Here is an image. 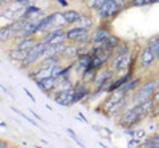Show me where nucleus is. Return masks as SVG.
I'll list each match as a JSON object with an SVG mask.
<instances>
[{
	"instance_id": "obj_1",
	"label": "nucleus",
	"mask_w": 159,
	"mask_h": 148,
	"mask_svg": "<svg viewBox=\"0 0 159 148\" xmlns=\"http://www.w3.org/2000/svg\"><path fill=\"white\" fill-rule=\"evenodd\" d=\"M159 86V82L157 80H152V81H148L146 83H143V86L139 89L137 91V94L133 97V102L135 103H141L143 101H147L150 99V97L157 91V89Z\"/></svg>"
},
{
	"instance_id": "obj_2",
	"label": "nucleus",
	"mask_w": 159,
	"mask_h": 148,
	"mask_svg": "<svg viewBox=\"0 0 159 148\" xmlns=\"http://www.w3.org/2000/svg\"><path fill=\"white\" fill-rule=\"evenodd\" d=\"M119 11H121V8L117 6L114 0H107L102 7L97 9V15L101 19H109V17H114Z\"/></svg>"
},
{
	"instance_id": "obj_3",
	"label": "nucleus",
	"mask_w": 159,
	"mask_h": 148,
	"mask_svg": "<svg viewBox=\"0 0 159 148\" xmlns=\"http://www.w3.org/2000/svg\"><path fill=\"white\" fill-rule=\"evenodd\" d=\"M74 93H76L74 87L69 89V90L60 91L58 95L54 98V101H56V103H58V105H61V106H70V105H73Z\"/></svg>"
},
{
	"instance_id": "obj_4",
	"label": "nucleus",
	"mask_w": 159,
	"mask_h": 148,
	"mask_svg": "<svg viewBox=\"0 0 159 148\" xmlns=\"http://www.w3.org/2000/svg\"><path fill=\"white\" fill-rule=\"evenodd\" d=\"M155 57H157V54L154 53L148 46L143 48L142 52H141V56H139V62H141V66L142 67L151 66L154 60H155Z\"/></svg>"
},
{
	"instance_id": "obj_5",
	"label": "nucleus",
	"mask_w": 159,
	"mask_h": 148,
	"mask_svg": "<svg viewBox=\"0 0 159 148\" xmlns=\"http://www.w3.org/2000/svg\"><path fill=\"white\" fill-rule=\"evenodd\" d=\"M130 65V54H123V56H117L111 62V69L116 72L123 70Z\"/></svg>"
},
{
	"instance_id": "obj_6",
	"label": "nucleus",
	"mask_w": 159,
	"mask_h": 148,
	"mask_svg": "<svg viewBox=\"0 0 159 148\" xmlns=\"http://www.w3.org/2000/svg\"><path fill=\"white\" fill-rule=\"evenodd\" d=\"M36 86L40 89V90H43L44 93H49L57 86V78L49 77V78L43 80V81H36Z\"/></svg>"
},
{
	"instance_id": "obj_7",
	"label": "nucleus",
	"mask_w": 159,
	"mask_h": 148,
	"mask_svg": "<svg viewBox=\"0 0 159 148\" xmlns=\"http://www.w3.org/2000/svg\"><path fill=\"white\" fill-rule=\"evenodd\" d=\"M110 36H111V34H110V32H109L107 29H105V28H98L97 31L93 32L90 40L94 44H102L105 40H107Z\"/></svg>"
},
{
	"instance_id": "obj_8",
	"label": "nucleus",
	"mask_w": 159,
	"mask_h": 148,
	"mask_svg": "<svg viewBox=\"0 0 159 148\" xmlns=\"http://www.w3.org/2000/svg\"><path fill=\"white\" fill-rule=\"evenodd\" d=\"M88 33V29L86 28H82V27H77V28H73V29H69L66 36H68V40L74 41L76 42L80 37H82L84 34Z\"/></svg>"
},
{
	"instance_id": "obj_9",
	"label": "nucleus",
	"mask_w": 159,
	"mask_h": 148,
	"mask_svg": "<svg viewBox=\"0 0 159 148\" xmlns=\"http://www.w3.org/2000/svg\"><path fill=\"white\" fill-rule=\"evenodd\" d=\"M40 56H43V53L41 52H39V50H36V49H32V50H29L28 52V54H27V57H25V60L23 61V67H28L29 65H32V63H34L36 62L39 58H40Z\"/></svg>"
},
{
	"instance_id": "obj_10",
	"label": "nucleus",
	"mask_w": 159,
	"mask_h": 148,
	"mask_svg": "<svg viewBox=\"0 0 159 148\" xmlns=\"http://www.w3.org/2000/svg\"><path fill=\"white\" fill-rule=\"evenodd\" d=\"M36 44H37V41L34 40L33 37H25V38H23V40L17 44L16 48L21 49V50L29 52V50H32V49H33L34 46H36Z\"/></svg>"
},
{
	"instance_id": "obj_11",
	"label": "nucleus",
	"mask_w": 159,
	"mask_h": 148,
	"mask_svg": "<svg viewBox=\"0 0 159 148\" xmlns=\"http://www.w3.org/2000/svg\"><path fill=\"white\" fill-rule=\"evenodd\" d=\"M118 45H119V40H118L116 36H110L107 40H105L102 44H99V46H101L103 50H106V52L114 50V49H116Z\"/></svg>"
},
{
	"instance_id": "obj_12",
	"label": "nucleus",
	"mask_w": 159,
	"mask_h": 148,
	"mask_svg": "<svg viewBox=\"0 0 159 148\" xmlns=\"http://www.w3.org/2000/svg\"><path fill=\"white\" fill-rule=\"evenodd\" d=\"M27 54H28V52L21 50V49H19V48H15V49H12V50L8 52V56H9L11 60H13V61H21V62L25 60Z\"/></svg>"
},
{
	"instance_id": "obj_13",
	"label": "nucleus",
	"mask_w": 159,
	"mask_h": 148,
	"mask_svg": "<svg viewBox=\"0 0 159 148\" xmlns=\"http://www.w3.org/2000/svg\"><path fill=\"white\" fill-rule=\"evenodd\" d=\"M138 83H139V80H133V81H129L126 83H123V85L117 89V93L118 94H122V95H125L126 93H129L130 90H133V89H135L138 86Z\"/></svg>"
},
{
	"instance_id": "obj_14",
	"label": "nucleus",
	"mask_w": 159,
	"mask_h": 148,
	"mask_svg": "<svg viewBox=\"0 0 159 148\" xmlns=\"http://www.w3.org/2000/svg\"><path fill=\"white\" fill-rule=\"evenodd\" d=\"M74 90H76V93H74V99H73V103H76L78 101H81L84 97L89 94V90L88 87L85 85H78L74 87Z\"/></svg>"
},
{
	"instance_id": "obj_15",
	"label": "nucleus",
	"mask_w": 159,
	"mask_h": 148,
	"mask_svg": "<svg viewBox=\"0 0 159 148\" xmlns=\"http://www.w3.org/2000/svg\"><path fill=\"white\" fill-rule=\"evenodd\" d=\"M62 13H64V16H65V20L68 24H74L81 19V15H80L77 11H72V9H68V11L62 12Z\"/></svg>"
},
{
	"instance_id": "obj_16",
	"label": "nucleus",
	"mask_w": 159,
	"mask_h": 148,
	"mask_svg": "<svg viewBox=\"0 0 159 148\" xmlns=\"http://www.w3.org/2000/svg\"><path fill=\"white\" fill-rule=\"evenodd\" d=\"M64 33H65V32H64V29H61V28L58 27L57 29H54V31H52V32H49V33L47 34V36L43 38L41 41L47 42V44H51V42H52V41H53L57 36H60V34H64Z\"/></svg>"
},
{
	"instance_id": "obj_17",
	"label": "nucleus",
	"mask_w": 159,
	"mask_h": 148,
	"mask_svg": "<svg viewBox=\"0 0 159 148\" xmlns=\"http://www.w3.org/2000/svg\"><path fill=\"white\" fill-rule=\"evenodd\" d=\"M61 62V60H60V57L57 56H51V57H47L45 60H44L41 62V65H40V67H48V66H54V65H58V63Z\"/></svg>"
},
{
	"instance_id": "obj_18",
	"label": "nucleus",
	"mask_w": 159,
	"mask_h": 148,
	"mask_svg": "<svg viewBox=\"0 0 159 148\" xmlns=\"http://www.w3.org/2000/svg\"><path fill=\"white\" fill-rule=\"evenodd\" d=\"M64 24H68L66 20H65V16H64V13H61V12L53 13V21H52V25L61 27V25H64Z\"/></svg>"
},
{
	"instance_id": "obj_19",
	"label": "nucleus",
	"mask_w": 159,
	"mask_h": 148,
	"mask_svg": "<svg viewBox=\"0 0 159 148\" xmlns=\"http://www.w3.org/2000/svg\"><path fill=\"white\" fill-rule=\"evenodd\" d=\"M13 33H15V32H13L8 25H7V27H3L2 31H0V38H2V41L4 42V41H7Z\"/></svg>"
},
{
	"instance_id": "obj_20",
	"label": "nucleus",
	"mask_w": 159,
	"mask_h": 148,
	"mask_svg": "<svg viewBox=\"0 0 159 148\" xmlns=\"http://www.w3.org/2000/svg\"><path fill=\"white\" fill-rule=\"evenodd\" d=\"M78 24V27H82V28H86L89 29L92 25H93V20H92V17H88V16H81V19L77 21Z\"/></svg>"
},
{
	"instance_id": "obj_21",
	"label": "nucleus",
	"mask_w": 159,
	"mask_h": 148,
	"mask_svg": "<svg viewBox=\"0 0 159 148\" xmlns=\"http://www.w3.org/2000/svg\"><path fill=\"white\" fill-rule=\"evenodd\" d=\"M107 0H86V6L88 8H92V9H98L99 7H102Z\"/></svg>"
},
{
	"instance_id": "obj_22",
	"label": "nucleus",
	"mask_w": 159,
	"mask_h": 148,
	"mask_svg": "<svg viewBox=\"0 0 159 148\" xmlns=\"http://www.w3.org/2000/svg\"><path fill=\"white\" fill-rule=\"evenodd\" d=\"M57 89H58V93L60 91H64V90H69V89H72L73 86H72V81L69 80V78H65L64 77V80H62V82L61 83H57Z\"/></svg>"
},
{
	"instance_id": "obj_23",
	"label": "nucleus",
	"mask_w": 159,
	"mask_h": 148,
	"mask_svg": "<svg viewBox=\"0 0 159 148\" xmlns=\"http://www.w3.org/2000/svg\"><path fill=\"white\" fill-rule=\"evenodd\" d=\"M127 53H129V45L126 42H122V44H119L118 48H117L116 57L117 56H123V54H127Z\"/></svg>"
},
{
	"instance_id": "obj_24",
	"label": "nucleus",
	"mask_w": 159,
	"mask_h": 148,
	"mask_svg": "<svg viewBox=\"0 0 159 148\" xmlns=\"http://www.w3.org/2000/svg\"><path fill=\"white\" fill-rule=\"evenodd\" d=\"M148 48L151 49V50L154 53H158L159 52V37H155V38H152V40L148 42Z\"/></svg>"
},
{
	"instance_id": "obj_25",
	"label": "nucleus",
	"mask_w": 159,
	"mask_h": 148,
	"mask_svg": "<svg viewBox=\"0 0 159 148\" xmlns=\"http://www.w3.org/2000/svg\"><path fill=\"white\" fill-rule=\"evenodd\" d=\"M151 4V0H131L130 2V6L133 7H145Z\"/></svg>"
},
{
	"instance_id": "obj_26",
	"label": "nucleus",
	"mask_w": 159,
	"mask_h": 148,
	"mask_svg": "<svg viewBox=\"0 0 159 148\" xmlns=\"http://www.w3.org/2000/svg\"><path fill=\"white\" fill-rule=\"evenodd\" d=\"M77 49L76 48H73V46H70V48H66L65 49V52H64V56H65L66 58H73V57H76L77 56Z\"/></svg>"
},
{
	"instance_id": "obj_27",
	"label": "nucleus",
	"mask_w": 159,
	"mask_h": 148,
	"mask_svg": "<svg viewBox=\"0 0 159 148\" xmlns=\"http://www.w3.org/2000/svg\"><path fill=\"white\" fill-rule=\"evenodd\" d=\"M68 132H69V134H70V136H72V139H73L74 141H76V143H77V144H78L80 147H84V144H82V143H81V141H80L78 139H77V136H76V134H74V131L72 130V128H68Z\"/></svg>"
},
{
	"instance_id": "obj_28",
	"label": "nucleus",
	"mask_w": 159,
	"mask_h": 148,
	"mask_svg": "<svg viewBox=\"0 0 159 148\" xmlns=\"http://www.w3.org/2000/svg\"><path fill=\"white\" fill-rule=\"evenodd\" d=\"M114 2H116V4H117V6L119 7V8H123V7H125V4H126V2H127V0H114Z\"/></svg>"
},
{
	"instance_id": "obj_29",
	"label": "nucleus",
	"mask_w": 159,
	"mask_h": 148,
	"mask_svg": "<svg viewBox=\"0 0 159 148\" xmlns=\"http://www.w3.org/2000/svg\"><path fill=\"white\" fill-rule=\"evenodd\" d=\"M135 135H137V137H139V139H142V137L145 136V131H143V130H138V131H135Z\"/></svg>"
},
{
	"instance_id": "obj_30",
	"label": "nucleus",
	"mask_w": 159,
	"mask_h": 148,
	"mask_svg": "<svg viewBox=\"0 0 159 148\" xmlns=\"http://www.w3.org/2000/svg\"><path fill=\"white\" fill-rule=\"evenodd\" d=\"M24 91H25V94H27L29 98H31V101H32V102H36V99H34V98H33V95L31 94V93H29V90H27V89L24 87Z\"/></svg>"
},
{
	"instance_id": "obj_31",
	"label": "nucleus",
	"mask_w": 159,
	"mask_h": 148,
	"mask_svg": "<svg viewBox=\"0 0 159 148\" xmlns=\"http://www.w3.org/2000/svg\"><path fill=\"white\" fill-rule=\"evenodd\" d=\"M57 2L60 3V6H61V7H66V6H68V2H66V0H57Z\"/></svg>"
},
{
	"instance_id": "obj_32",
	"label": "nucleus",
	"mask_w": 159,
	"mask_h": 148,
	"mask_svg": "<svg viewBox=\"0 0 159 148\" xmlns=\"http://www.w3.org/2000/svg\"><path fill=\"white\" fill-rule=\"evenodd\" d=\"M12 2H20V3H25V4H31L33 0H12Z\"/></svg>"
},
{
	"instance_id": "obj_33",
	"label": "nucleus",
	"mask_w": 159,
	"mask_h": 148,
	"mask_svg": "<svg viewBox=\"0 0 159 148\" xmlns=\"http://www.w3.org/2000/svg\"><path fill=\"white\" fill-rule=\"evenodd\" d=\"M154 101H155V102H159V89L157 90L155 94H154Z\"/></svg>"
},
{
	"instance_id": "obj_34",
	"label": "nucleus",
	"mask_w": 159,
	"mask_h": 148,
	"mask_svg": "<svg viewBox=\"0 0 159 148\" xmlns=\"http://www.w3.org/2000/svg\"><path fill=\"white\" fill-rule=\"evenodd\" d=\"M31 114H32V115H33V116H34V118H37V119H39V120H41V118H40V116H39V115H37V114H36V112H33V111H32V110H31Z\"/></svg>"
},
{
	"instance_id": "obj_35",
	"label": "nucleus",
	"mask_w": 159,
	"mask_h": 148,
	"mask_svg": "<svg viewBox=\"0 0 159 148\" xmlns=\"http://www.w3.org/2000/svg\"><path fill=\"white\" fill-rule=\"evenodd\" d=\"M137 143H139V141H137V140H130V141H129V146H133V144H137Z\"/></svg>"
},
{
	"instance_id": "obj_36",
	"label": "nucleus",
	"mask_w": 159,
	"mask_h": 148,
	"mask_svg": "<svg viewBox=\"0 0 159 148\" xmlns=\"http://www.w3.org/2000/svg\"><path fill=\"white\" fill-rule=\"evenodd\" d=\"M80 118H81V119H82L84 122H85V123H88V119H86V118H85V116H84L82 114H80Z\"/></svg>"
},
{
	"instance_id": "obj_37",
	"label": "nucleus",
	"mask_w": 159,
	"mask_h": 148,
	"mask_svg": "<svg viewBox=\"0 0 159 148\" xmlns=\"http://www.w3.org/2000/svg\"><path fill=\"white\" fill-rule=\"evenodd\" d=\"M154 3H159V0H151V4H154Z\"/></svg>"
},
{
	"instance_id": "obj_38",
	"label": "nucleus",
	"mask_w": 159,
	"mask_h": 148,
	"mask_svg": "<svg viewBox=\"0 0 159 148\" xmlns=\"http://www.w3.org/2000/svg\"><path fill=\"white\" fill-rule=\"evenodd\" d=\"M157 58H158V60H159V52L157 53Z\"/></svg>"
},
{
	"instance_id": "obj_39",
	"label": "nucleus",
	"mask_w": 159,
	"mask_h": 148,
	"mask_svg": "<svg viewBox=\"0 0 159 148\" xmlns=\"http://www.w3.org/2000/svg\"><path fill=\"white\" fill-rule=\"evenodd\" d=\"M2 2H4V0H2Z\"/></svg>"
}]
</instances>
